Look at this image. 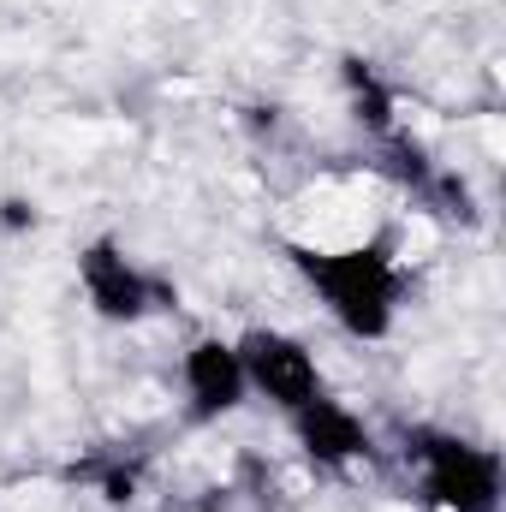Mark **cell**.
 I'll return each mask as SVG.
<instances>
[{
  "instance_id": "obj_1",
  "label": "cell",
  "mask_w": 506,
  "mask_h": 512,
  "mask_svg": "<svg viewBox=\"0 0 506 512\" xmlns=\"http://www.w3.org/2000/svg\"><path fill=\"white\" fill-rule=\"evenodd\" d=\"M286 262L298 268V280L316 292V304L328 310V322L346 340L376 346L399 322V298H405V268L393 245L364 239V245H286Z\"/></svg>"
},
{
  "instance_id": "obj_2",
  "label": "cell",
  "mask_w": 506,
  "mask_h": 512,
  "mask_svg": "<svg viewBox=\"0 0 506 512\" xmlns=\"http://www.w3.org/2000/svg\"><path fill=\"white\" fill-rule=\"evenodd\" d=\"M405 465L417 477V501L429 512H501L506 465L489 441H471L459 429H411Z\"/></svg>"
},
{
  "instance_id": "obj_3",
  "label": "cell",
  "mask_w": 506,
  "mask_h": 512,
  "mask_svg": "<svg viewBox=\"0 0 506 512\" xmlns=\"http://www.w3.org/2000/svg\"><path fill=\"white\" fill-rule=\"evenodd\" d=\"M78 292H84L90 316L96 322H114V328H137L143 316L161 310V280L114 233H102V239H90L78 251Z\"/></svg>"
},
{
  "instance_id": "obj_4",
  "label": "cell",
  "mask_w": 506,
  "mask_h": 512,
  "mask_svg": "<svg viewBox=\"0 0 506 512\" xmlns=\"http://www.w3.org/2000/svg\"><path fill=\"white\" fill-rule=\"evenodd\" d=\"M233 346H239V364H245L251 399H268L280 417H292L298 405H310L316 393H328L316 352H310L298 334H286V328L256 322V328H245Z\"/></svg>"
},
{
  "instance_id": "obj_5",
  "label": "cell",
  "mask_w": 506,
  "mask_h": 512,
  "mask_svg": "<svg viewBox=\"0 0 506 512\" xmlns=\"http://www.w3.org/2000/svg\"><path fill=\"white\" fill-rule=\"evenodd\" d=\"M179 393H185V417L191 423H221L239 417L251 405V382L239 364V346L227 334H197L179 352Z\"/></svg>"
},
{
  "instance_id": "obj_6",
  "label": "cell",
  "mask_w": 506,
  "mask_h": 512,
  "mask_svg": "<svg viewBox=\"0 0 506 512\" xmlns=\"http://www.w3.org/2000/svg\"><path fill=\"white\" fill-rule=\"evenodd\" d=\"M286 423H292L298 453H304L316 471H352V465H364V459L376 453V429H370L346 399H334V393H316V399L298 405Z\"/></svg>"
},
{
  "instance_id": "obj_7",
  "label": "cell",
  "mask_w": 506,
  "mask_h": 512,
  "mask_svg": "<svg viewBox=\"0 0 506 512\" xmlns=\"http://www.w3.org/2000/svg\"><path fill=\"white\" fill-rule=\"evenodd\" d=\"M340 84H346V102H352V120L370 131V137H393V114H399V96L381 84V72L370 60H358V54H346L340 60Z\"/></svg>"
},
{
  "instance_id": "obj_8",
  "label": "cell",
  "mask_w": 506,
  "mask_h": 512,
  "mask_svg": "<svg viewBox=\"0 0 506 512\" xmlns=\"http://www.w3.org/2000/svg\"><path fill=\"white\" fill-rule=\"evenodd\" d=\"M137 483H143V477H137V465H126V459H120V465H108V471L96 477V489H102V501H108V507H131V501H137Z\"/></svg>"
},
{
  "instance_id": "obj_9",
  "label": "cell",
  "mask_w": 506,
  "mask_h": 512,
  "mask_svg": "<svg viewBox=\"0 0 506 512\" xmlns=\"http://www.w3.org/2000/svg\"><path fill=\"white\" fill-rule=\"evenodd\" d=\"M36 227V203L30 197H6L0 203V233H30Z\"/></svg>"
}]
</instances>
